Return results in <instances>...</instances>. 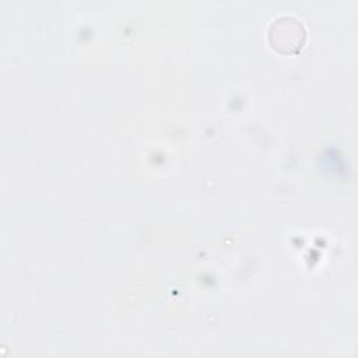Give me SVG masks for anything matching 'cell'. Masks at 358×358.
Listing matches in <instances>:
<instances>
[{
	"label": "cell",
	"mask_w": 358,
	"mask_h": 358,
	"mask_svg": "<svg viewBox=\"0 0 358 358\" xmlns=\"http://www.w3.org/2000/svg\"><path fill=\"white\" fill-rule=\"evenodd\" d=\"M306 38L303 24L294 15H278L268 28V39L271 46L281 53L298 52Z\"/></svg>",
	"instance_id": "6da1fadb"
}]
</instances>
